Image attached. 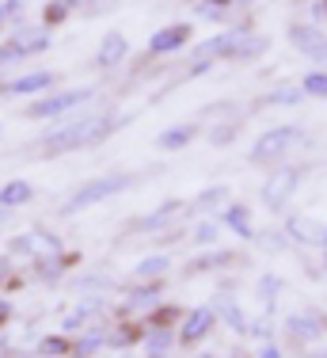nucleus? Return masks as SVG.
<instances>
[{"instance_id": "14", "label": "nucleus", "mask_w": 327, "mask_h": 358, "mask_svg": "<svg viewBox=\"0 0 327 358\" xmlns=\"http://www.w3.org/2000/svg\"><path fill=\"white\" fill-rule=\"evenodd\" d=\"M289 42H293L305 57H312V62H327V38H324L320 27H312V23H297V27H289Z\"/></svg>"}, {"instance_id": "28", "label": "nucleus", "mask_w": 327, "mask_h": 358, "mask_svg": "<svg viewBox=\"0 0 327 358\" xmlns=\"http://www.w3.org/2000/svg\"><path fill=\"white\" fill-rule=\"evenodd\" d=\"M228 187L225 183H213V187H205V191H198V199H194V210H217V206H228Z\"/></svg>"}, {"instance_id": "21", "label": "nucleus", "mask_w": 327, "mask_h": 358, "mask_svg": "<svg viewBox=\"0 0 327 358\" xmlns=\"http://www.w3.org/2000/svg\"><path fill=\"white\" fill-rule=\"evenodd\" d=\"M221 221L232 229V236H240V241H255V221H252V210L240 206V202H228L225 210H221Z\"/></svg>"}, {"instance_id": "44", "label": "nucleus", "mask_w": 327, "mask_h": 358, "mask_svg": "<svg viewBox=\"0 0 327 358\" xmlns=\"http://www.w3.org/2000/svg\"><path fill=\"white\" fill-rule=\"evenodd\" d=\"M198 358H217V355H198Z\"/></svg>"}, {"instance_id": "37", "label": "nucleus", "mask_w": 327, "mask_h": 358, "mask_svg": "<svg viewBox=\"0 0 327 358\" xmlns=\"http://www.w3.org/2000/svg\"><path fill=\"white\" fill-rule=\"evenodd\" d=\"M99 286H110V282H107V278H99V275H88V278H80V282H76L80 294H84V289H99Z\"/></svg>"}, {"instance_id": "23", "label": "nucleus", "mask_w": 327, "mask_h": 358, "mask_svg": "<svg viewBox=\"0 0 327 358\" xmlns=\"http://www.w3.org/2000/svg\"><path fill=\"white\" fill-rule=\"evenodd\" d=\"M31 199H34L31 179H8V183H0V206L4 210H20V206H27Z\"/></svg>"}, {"instance_id": "19", "label": "nucleus", "mask_w": 327, "mask_h": 358, "mask_svg": "<svg viewBox=\"0 0 327 358\" xmlns=\"http://www.w3.org/2000/svg\"><path fill=\"white\" fill-rule=\"evenodd\" d=\"M103 347H107V324H88L80 336H73V355L76 358H96Z\"/></svg>"}, {"instance_id": "18", "label": "nucleus", "mask_w": 327, "mask_h": 358, "mask_svg": "<svg viewBox=\"0 0 327 358\" xmlns=\"http://www.w3.org/2000/svg\"><path fill=\"white\" fill-rule=\"evenodd\" d=\"M141 331H145V324H141V320H118V324H107V351H130V347L141 343Z\"/></svg>"}, {"instance_id": "15", "label": "nucleus", "mask_w": 327, "mask_h": 358, "mask_svg": "<svg viewBox=\"0 0 327 358\" xmlns=\"http://www.w3.org/2000/svg\"><path fill=\"white\" fill-rule=\"evenodd\" d=\"M286 233L293 236L297 244H312V248H324V244H327V229L316 217H308V214H293V217H289L286 221Z\"/></svg>"}, {"instance_id": "13", "label": "nucleus", "mask_w": 327, "mask_h": 358, "mask_svg": "<svg viewBox=\"0 0 327 358\" xmlns=\"http://www.w3.org/2000/svg\"><path fill=\"white\" fill-rule=\"evenodd\" d=\"M126 57H130V38L122 31H107L99 38V50H96V69H118Z\"/></svg>"}, {"instance_id": "22", "label": "nucleus", "mask_w": 327, "mask_h": 358, "mask_svg": "<svg viewBox=\"0 0 327 358\" xmlns=\"http://www.w3.org/2000/svg\"><path fill=\"white\" fill-rule=\"evenodd\" d=\"M194 138H198V122H179V126H168V130L157 134V149L179 152V149H187Z\"/></svg>"}, {"instance_id": "41", "label": "nucleus", "mask_w": 327, "mask_h": 358, "mask_svg": "<svg viewBox=\"0 0 327 358\" xmlns=\"http://www.w3.org/2000/svg\"><path fill=\"white\" fill-rule=\"evenodd\" d=\"M12 23V15H8V8H4V0H0V27H8Z\"/></svg>"}, {"instance_id": "4", "label": "nucleus", "mask_w": 327, "mask_h": 358, "mask_svg": "<svg viewBox=\"0 0 327 358\" xmlns=\"http://www.w3.org/2000/svg\"><path fill=\"white\" fill-rule=\"evenodd\" d=\"M297 145H300L297 126H274V130H266L263 138L252 145L247 157H252V164H278V160H286Z\"/></svg>"}, {"instance_id": "5", "label": "nucleus", "mask_w": 327, "mask_h": 358, "mask_svg": "<svg viewBox=\"0 0 327 358\" xmlns=\"http://www.w3.org/2000/svg\"><path fill=\"white\" fill-rule=\"evenodd\" d=\"M54 88H57V73H50V69H31V73L12 76V80H0V96L27 99V103L46 96V92H54Z\"/></svg>"}, {"instance_id": "10", "label": "nucleus", "mask_w": 327, "mask_h": 358, "mask_svg": "<svg viewBox=\"0 0 327 358\" xmlns=\"http://www.w3.org/2000/svg\"><path fill=\"white\" fill-rule=\"evenodd\" d=\"M187 214V202H179V199H168V202H160L157 210H149L145 217H137L133 225L141 229V233H171V225H175L179 217Z\"/></svg>"}, {"instance_id": "11", "label": "nucleus", "mask_w": 327, "mask_h": 358, "mask_svg": "<svg viewBox=\"0 0 327 358\" xmlns=\"http://www.w3.org/2000/svg\"><path fill=\"white\" fill-rule=\"evenodd\" d=\"M141 355L145 358H171L175 355V347H179V336H175V328H160V324H145V331H141Z\"/></svg>"}, {"instance_id": "36", "label": "nucleus", "mask_w": 327, "mask_h": 358, "mask_svg": "<svg viewBox=\"0 0 327 358\" xmlns=\"http://www.w3.org/2000/svg\"><path fill=\"white\" fill-rule=\"evenodd\" d=\"M12 317H15V305L8 301V297H0V331H4L8 324H12Z\"/></svg>"}, {"instance_id": "40", "label": "nucleus", "mask_w": 327, "mask_h": 358, "mask_svg": "<svg viewBox=\"0 0 327 358\" xmlns=\"http://www.w3.org/2000/svg\"><path fill=\"white\" fill-rule=\"evenodd\" d=\"M61 4L68 8V12H76V8H84V12H88V8H92V0H61Z\"/></svg>"}, {"instance_id": "20", "label": "nucleus", "mask_w": 327, "mask_h": 358, "mask_svg": "<svg viewBox=\"0 0 327 358\" xmlns=\"http://www.w3.org/2000/svg\"><path fill=\"white\" fill-rule=\"evenodd\" d=\"M171 271V255H164V252H157V255H141V259L133 263V282H164V275Z\"/></svg>"}, {"instance_id": "12", "label": "nucleus", "mask_w": 327, "mask_h": 358, "mask_svg": "<svg viewBox=\"0 0 327 358\" xmlns=\"http://www.w3.org/2000/svg\"><path fill=\"white\" fill-rule=\"evenodd\" d=\"M191 23H168V27H160L157 35L149 38V54L152 57H168V54H179V50L191 42Z\"/></svg>"}, {"instance_id": "29", "label": "nucleus", "mask_w": 327, "mask_h": 358, "mask_svg": "<svg viewBox=\"0 0 327 358\" xmlns=\"http://www.w3.org/2000/svg\"><path fill=\"white\" fill-rule=\"evenodd\" d=\"M266 46H270V42H266V35H255V31H247V35L240 38V46L232 50V57H236V62H252V57L266 54Z\"/></svg>"}, {"instance_id": "38", "label": "nucleus", "mask_w": 327, "mask_h": 358, "mask_svg": "<svg viewBox=\"0 0 327 358\" xmlns=\"http://www.w3.org/2000/svg\"><path fill=\"white\" fill-rule=\"evenodd\" d=\"M259 358H282V351H278V347L270 343V339H266V343L259 347Z\"/></svg>"}, {"instance_id": "43", "label": "nucleus", "mask_w": 327, "mask_h": 358, "mask_svg": "<svg viewBox=\"0 0 327 358\" xmlns=\"http://www.w3.org/2000/svg\"><path fill=\"white\" fill-rule=\"evenodd\" d=\"M308 358H327V351H324V355H308Z\"/></svg>"}, {"instance_id": "33", "label": "nucleus", "mask_w": 327, "mask_h": 358, "mask_svg": "<svg viewBox=\"0 0 327 358\" xmlns=\"http://www.w3.org/2000/svg\"><path fill=\"white\" fill-rule=\"evenodd\" d=\"M236 134H240V122H232V118H228V122H221V126H213V130H210V145H213V149H225V145L236 141Z\"/></svg>"}, {"instance_id": "27", "label": "nucleus", "mask_w": 327, "mask_h": 358, "mask_svg": "<svg viewBox=\"0 0 327 358\" xmlns=\"http://www.w3.org/2000/svg\"><path fill=\"white\" fill-rule=\"evenodd\" d=\"M300 99H305V92H300V84H286V88H274L266 92V96L259 99L263 107H297Z\"/></svg>"}, {"instance_id": "16", "label": "nucleus", "mask_w": 327, "mask_h": 358, "mask_svg": "<svg viewBox=\"0 0 327 358\" xmlns=\"http://www.w3.org/2000/svg\"><path fill=\"white\" fill-rule=\"evenodd\" d=\"M12 38L23 46V54H27V57H38V54H46V50L54 46V31H46L42 23H27V27H15V31H12Z\"/></svg>"}, {"instance_id": "31", "label": "nucleus", "mask_w": 327, "mask_h": 358, "mask_svg": "<svg viewBox=\"0 0 327 358\" xmlns=\"http://www.w3.org/2000/svg\"><path fill=\"white\" fill-rule=\"evenodd\" d=\"M217 233H221V225L217 221H198V225H191V241L194 244H202V248H213V244H217Z\"/></svg>"}, {"instance_id": "25", "label": "nucleus", "mask_w": 327, "mask_h": 358, "mask_svg": "<svg viewBox=\"0 0 327 358\" xmlns=\"http://www.w3.org/2000/svg\"><path fill=\"white\" fill-rule=\"evenodd\" d=\"M286 331L297 339V343H316V339L324 336V324H320V317H289Z\"/></svg>"}, {"instance_id": "47", "label": "nucleus", "mask_w": 327, "mask_h": 358, "mask_svg": "<svg viewBox=\"0 0 327 358\" xmlns=\"http://www.w3.org/2000/svg\"><path fill=\"white\" fill-rule=\"evenodd\" d=\"M324 248H327V244H324Z\"/></svg>"}, {"instance_id": "7", "label": "nucleus", "mask_w": 327, "mask_h": 358, "mask_svg": "<svg viewBox=\"0 0 327 358\" xmlns=\"http://www.w3.org/2000/svg\"><path fill=\"white\" fill-rule=\"evenodd\" d=\"M297 187H300V172H297V168H286V164L274 168V172L263 179V191H259L263 194V206L266 210H282L289 199H293Z\"/></svg>"}, {"instance_id": "46", "label": "nucleus", "mask_w": 327, "mask_h": 358, "mask_svg": "<svg viewBox=\"0 0 327 358\" xmlns=\"http://www.w3.org/2000/svg\"><path fill=\"white\" fill-rule=\"evenodd\" d=\"M68 358H76V355H68Z\"/></svg>"}, {"instance_id": "8", "label": "nucleus", "mask_w": 327, "mask_h": 358, "mask_svg": "<svg viewBox=\"0 0 327 358\" xmlns=\"http://www.w3.org/2000/svg\"><path fill=\"white\" fill-rule=\"evenodd\" d=\"M217 328V313L213 305H202V309H191L183 313V320L175 324V336H179V347H198L210 331Z\"/></svg>"}, {"instance_id": "26", "label": "nucleus", "mask_w": 327, "mask_h": 358, "mask_svg": "<svg viewBox=\"0 0 327 358\" xmlns=\"http://www.w3.org/2000/svg\"><path fill=\"white\" fill-rule=\"evenodd\" d=\"M225 263H236V255L232 252H202L187 263V275H205V271H217V267H225Z\"/></svg>"}, {"instance_id": "2", "label": "nucleus", "mask_w": 327, "mask_h": 358, "mask_svg": "<svg viewBox=\"0 0 327 358\" xmlns=\"http://www.w3.org/2000/svg\"><path fill=\"white\" fill-rule=\"evenodd\" d=\"M133 183H137V176H130V172L92 176V179H84L76 191H68V199L61 202V210H57V214H61V217H76V214H84V210L99 206V202L115 199V194H126Z\"/></svg>"}, {"instance_id": "34", "label": "nucleus", "mask_w": 327, "mask_h": 358, "mask_svg": "<svg viewBox=\"0 0 327 358\" xmlns=\"http://www.w3.org/2000/svg\"><path fill=\"white\" fill-rule=\"evenodd\" d=\"M300 92H305V96H316V99H327V73L312 69L305 80H300Z\"/></svg>"}, {"instance_id": "17", "label": "nucleus", "mask_w": 327, "mask_h": 358, "mask_svg": "<svg viewBox=\"0 0 327 358\" xmlns=\"http://www.w3.org/2000/svg\"><path fill=\"white\" fill-rule=\"evenodd\" d=\"M73 263H76V255L73 252H61V255H46V259H34L31 267H34V278L38 282H61V278L73 271Z\"/></svg>"}, {"instance_id": "35", "label": "nucleus", "mask_w": 327, "mask_h": 358, "mask_svg": "<svg viewBox=\"0 0 327 358\" xmlns=\"http://www.w3.org/2000/svg\"><path fill=\"white\" fill-rule=\"evenodd\" d=\"M27 62V54H23V46L15 38H4L0 42V69H12V65Z\"/></svg>"}, {"instance_id": "1", "label": "nucleus", "mask_w": 327, "mask_h": 358, "mask_svg": "<svg viewBox=\"0 0 327 358\" xmlns=\"http://www.w3.org/2000/svg\"><path fill=\"white\" fill-rule=\"evenodd\" d=\"M130 122V115H107V110H76V115L54 122L38 138V157H65L76 149H92V145L107 141Z\"/></svg>"}, {"instance_id": "32", "label": "nucleus", "mask_w": 327, "mask_h": 358, "mask_svg": "<svg viewBox=\"0 0 327 358\" xmlns=\"http://www.w3.org/2000/svg\"><path fill=\"white\" fill-rule=\"evenodd\" d=\"M68 15H73V12H68V8L61 4V0H46V8H42V27H46V31H54V27H61V23L68 20Z\"/></svg>"}, {"instance_id": "6", "label": "nucleus", "mask_w": 327, "mask_h": 358, "mask_svg": "<svg viewBox=\"0 0 327 358\" xmlns=\"http://www.w3.org/2000/svg\"><path fill=\"white\" fill-rule=\"evenodd\" d=\"M160 301H164V282H137L118 301V313H122V320H145Z\"/></svg>"}, {"instance_id": "45", "label": "nucleus", "mask_w": 327, "mask_h": 358, "mask_svg": "<svg viewBox=\"0 0 327 358\" xmlns=\"http://www.w3.org/2000/svg\"><path fill=\"white\" fill-rule=\"evenodd\" d=\"M232 358H244V355H232Z\"/></svg>"}, {"instance_id": "24", "label": "nucleus", "mask_w": 327, "mask_h": 358, "mask_svg": "<svg viewBox=\"0 0 327 358\" xmlns=\"http://www.w3.org/2000/svg\"><path fill=\"white\" fill-rule=\"evenodd\" d=\"M73 355V339L61 331H46V336L34 339V358H68Z\"/></svg>"}, {"instance_id": "9", "label": "nucleus", "mask_w": 327, "mask_h": 358, "mask_svg": "<svg viewBox=\"0 0 327 358\" xmlns=\"http://www.w3.org/2000/svg\"><path fill=\"white\" fill-rule=\"evenodd\" d=\"M252 31V23H236V27H228V31H221V35H213V38H205V42H198L194 46V62H217V57H232V50L240 46V38Z\"/></svg>"}, {"instance_id": "3", "label": "nucleus", "mask_w": 327, "mask_h": 358, "mask_svg": "<svg viewBox=\"0 0 327 358\" xmlns=\"http://www.w3.org/2000/svg\"><path fill=\"white\" fill-rule=\"evenodd\" d=\"M92 99H96V88H54L46 96L31 99L23 107V118H31V122H61V118L84 110V103H92Z\"/></svg>"}, {"instance_id": "42", "label": "nucleus", "mask_w": 327, "mask_h": 358, "mask_svg": "<svg viewBox=\"0 0 327 358\" xmlns=\"http://www.w3.org/2000/svg\"><path fill=\"white\" fill-rule=\"evenodd\" d=\"M8 217H12V210H4V206H0V225H8Z\"/></svg>"}, {"instance_id": "39", "label": "nucleus", "mask_w": 327, "mask_h": 358, "mask_svg": "<svg viewBox=\"0 0 327 358\" xmlns=\"http://www.w3.org/2000/svg\"><path fill=\"white\" fill-rule=\"evenodd\" d=\"M4 8H8V15L15 20V12H23V8H27V0H4Z\"/></svg>"}, {"instance_id": "30", "label": "nucleus", "mask_w": 327, "mask_h": 358, "mask_svg": "<svg viewBox=\"0 0 327 358\" xmlns=\"http://www.w3.org/2000/svg\"><path fill=\"white\" fill-rule=\"evenodd\" d=\"M213 313H217V320L232 324L236 331H247V317H244V309H240L236 301H228V297H221V301H213Z\"/></svg>"}]
</instances>
